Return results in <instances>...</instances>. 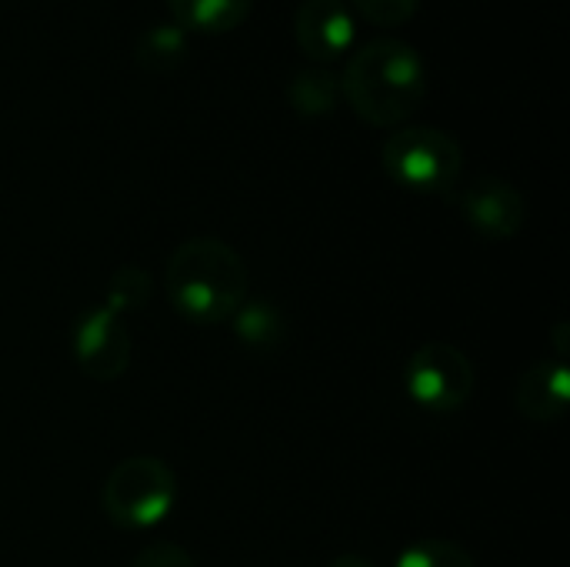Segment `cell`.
<instances>
[{
	"label": "cell",
	"mask_w": 570,
	"mask_h": 567,
	"mask_svg": "<svg viewBox=\"0 0 570 567\" xmlns=\"http://www.w3.org/2000/svg\"><path fill=\"white\" fill-rule=\"evenodd\" d=\"M478 384V371L471 358L444 341H431L417 348L404 371V388L411 401L431 414H454L468 408Z\"/></svg>",
	"instance_id": "5b68a950"
},
{
	"label": "cell",
	"mask_w": 570,
	"mask_h": 567,
	"mask_svg": "<svg viewBox=\"0 0 570 567\" xmlns=\"http://www.w3.org/2000/svg\"><path fill=\"white\" fill-rule=\"evenodd\" d=\"M384 170L407 190L448 194L464 167L461 144L431 124H404L381 147Z\"/></svg>",
	"instance_id": "277c9868"
},
{
	"label": "cell",
	"mask_w": 570,
	"mask_h": 567,
	"mask_svg": "<svg viewBox=\"0 0 570 567\" xmlns=\"http://www.w3.org/2000/svg\"><path fill=\"white\" fill-rule=\"evenodd\" d=\"M337 97H341V84L331 74V67H324V63L297 67L287 80V100L304 117L331 114L337 107Z\"/></svg>",
	"instance_id": "7c38bea8"
},
{
	"label": "cell",
	"mask_w": 570,
	"mask_h": 567,
	"mask_svg": "<svg viewBox=\"0 0 570 567\" xmlns=\"http://www.w3.org/2000/svg\"><path fill=\"white\" fill-rule=\"evenodd\" d=\"M130 331L124 324V317L117 311H110L107 304L90 307L73 331V358L77 368L90 378V381H120L130 368Z\"/></svg>",
	"instance_id": "8992f818"
},
{
	"label": "cell",
	"mask_w": 570,
	"mask_h": 567,
	"mask_svg": "<svg viewBox=\"0 0 570 567\" xmlns=\"http://www.w3.org/2000/svg\"><path fill=\"white\" fill-rule=\"evenodd\" d=\"M187 53V30H180L174 20L167 23H150L134 47V57L144 70H174Z\"/></svg>",
	"instance_id": "4fadbf2b"
},
{
	"label": "cell",
	"mask_w": 570,
	"mask_h": 567,
	"mask_svg": "<svg viewBox=\"0 0 570 567\" xmlns=\"http://www.w3.org/2000/svg\"><path fill=\"white\" fill-rule=\"evenodd\" d=\"M230 321H234L237 341L244 348H250V351L271 354V351H281L284 341H287V317H284V311L277 304L264 301V297H247Z\"/></svg>",
	"instance_id": "30bf717a"
},
{
	"label": "cell",
	"mask_w": 570,
	"mask_h": 567,
	"mask_svg": "<svg viewBox=\"0 0 570 567\" xmlns=\"http://www.w3.org/2000/svg\"><path fill=\"white\" fill-rule=\"evenodd\" d=\"M177 501V475L154 454L124 458L100 488L104 515L124 531L157 528Z\"/></svg>",
	"instance_id": "3957f363"
},
{
	"label": "cell",
	"mask_w": 570,
	"mask_h": 567,
	"mask_svg": "<svg viewBox=\"0 0 570 567\" xmlns=\"http://www.w3.org/2000/svg\"><path fill=\"white\" fill-rule=\"evenodd\" d=\"M331 567H377L371 558H361V555H341L337 561H331Z\"/></svg>",
	"instance_id": "ac0fdd59"
},
{
	"label": "cell",
	"mask_w": 570,
	"mask_h": 567,
	"mask_svg": "<svg viewBox=\"0 0 570 567\" xmlns=\"http://www.w3.org/2000/svg\"><path fill=\"white\" fill-rule=\"evenodd\" d=\"M130 567H197V561L174 541H150L137 551Z\"/></svg>",
	"instance_id": "e0dca14e"
},
{
	"label": "cell",
	"mask_w": 570,
	"mask_h": 567,
	"mask_svg": "<svg viewBox=\"0 0 570 567\" xmlns=\"http://www.w3.org/2000/svg\"><path fill=\"white\" fill-rule=\"evenodd\" d=\"M294 33L311 63H334L354 40V17L344 0H301Z\"/></svg>",
	"instance_id": "ba28073f"
},
{
	"label": "cell",
	"mask_w": 570,
	"mask_h": 567,
	"mask_svg": "<svg viewBox=\"0 0 570 567\" xmlns=\"http://www.w3.org/2000/svg\"><path fill=\"white\" fill-rule=\"evenodd\" d=\"M164 287L180 317L190 324H224L250 297L244 257L217 237H190L167 257Z\"/></svg>",
	"instance_id": "7a4b0ae2"
},
{
	"label": "cell",
	"mask_w": 570,
	"mask_h": 567,
	"mask_svg": "<svg viewBox=\"0 0 570 567\" xmlns=\"http://www.w3.org/2000/svg\"><path fill=\"white\" fill-rule=\"evenodd\" d=\"M337 84L357 117L374 127H401L424 104L428 70L407 40L374 37L347 57Z\"/></svg>",
	"instance_id": "6da1fadb"
},
{
	"label": "cell",
	"mask_w": 570,
	"mask_h": 567,
	"mask_svg": "<svg viewBox=\"0 0 570 567\" xmlns=\"http://www.w3.org/2000/svg\"><path fill=\"white\" fill-rule=\"evenodd\" d=\"M167 10L180 30L224 33L250 17L254 0H167Z\"/></svg>",
	"instance_id": "8fae6325"
},
{
	"label": "cell",
	"mask_w": 570,
	"mask_h": 567,
	"mask_svg": "<svg viewBox=\"0 0 570 567\" xmlns=\"http://www.w3.org/2000/svg\"><path fill=\"white\" fill-rule=\"evenodd\" d=\"M394 567H478L474 555L464 551L458 541L448 538H428L397 555Z\"/></svg>",
	"instance_id": "9a60e30c"
},
{
	"label": "cell",
	"mask_w": 570,
	"mask_h": 567,
	"mask_svg": "<svg viewBox=\"0 0 570 567\" xmlns=\"http://www.w3.org/2000/svg\"><path fill=\"white\" fill-rule=\"evenodd\" d=\"M150 294H154V281H150V274H147L144 267H137V264L117 267L114 277L107 281V307L117 311L120 317L130 314V311L147 307Z\"/></svg>",
	"instance_id": "5bb4252c"
},
{
	"label": "cell",
	"mask_w": 570,
	"mask_h": 567,
	"mask_svg": "<svg viewBox=\"0 0 570 567\" xmlns=\"http://www.w3.org/2000/svg\"><path fill=\"white\" fill-rule=\"evenodd\" d=\"M374 23H404L417 13L421 0H351Z\"/></svg>",
	"instance_id": "2e32d148"
},
{
	"label": "cell",
	"mask_w": 570,
	"mask_h": 567,
	"mask_svg": "<svg viewBox=\"0 0 570 567\" xmlns=\"http://www.w3.org/2000/svg\"><path fill=\"white\" fill-rule=\"evenodd\" d=\"M461 217L488 241H508L514 237L528 221V201L524 194L501 180V177H474L461 197H458Z\"/></svg>",
	"instance_id": "52a82bcc"
},
{
	"label": "cell",
	"mask_w": 570,
	"mask_h": 567,
	"mask_svg": "<svg viewBox=\"0 0 570 567\" xmlns=\"http://www.w3.org/2000/svg\"><path fill=\"white\" fill-rule=\"evenodd\" d=\"M570 408L568 361L551 358L528 368L514 384V411L534 424H551L564 418Z\"/></svg>",
	"instance_id": "9c48e42d"
}]
</instances>
